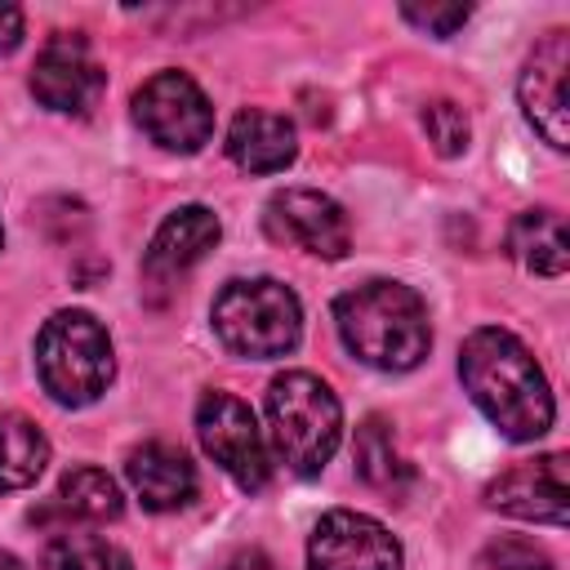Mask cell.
Here are the masks:
<instances>
[{
    "label": "cell",
    "instance_id": "6da1fadb",
    "mask_svg": "<svg viewBox=\"0 0 570 570\" xmlns=\"http://www.w3.org/2000/svg\"><path fill=\"white\" fill-rule=\"evenodd\" d=\"M459 379L476 410L508 436V441H534L552 428V392L530 356V347L499 325H481L463 338L459 352Z\"/></svg>",
    "mask_w": 570,
    "mask_h": 570
},
{
    "label": "cell",
    "instance_id": "7a4b0ae2",
    "mask_svg": "<svg viewBox=\"0 0 570 570\" xmlns=\"http://www.w3.org/2000/svg\"><path fill=\"white\" fill-rule=\"evenodd\" d=\"M334 325L343 347L383 374L414 370L432 347L428 307L401 281H365L356 289H343L334 298Z\"/></svg>",
    "mask_w": 570,
    "mask_h": 570
},
{
    "label": "cell",
    "instance_id": "3957f363",
    "mask_svg": "<svg viewBox=\"0 0 570 570\" xmlns=\"http://www.w3.org/2000/svg\"><path fill=\"white\" fill-rule=\"evenodd\" d=\"M263 405H267V432L276 459L294 476H316L334 459L343 436V405L330 392V383L307 370H289L267 383Z\"/></svg>",
    "mask_w": 570,
    "mask_h": 570
},
{
    "label": "cell",
    "instance_id": "277c9868",
    "mask_svg": "<svg viewBox=\"0 0 570 570\" xmlns=\"http://www.w3.org/2000/svg\"><path fill=\"white\" fill-rule=\"evenodd\" d=\"M36 374L58 405H94L116 374L107 325L80 307L53 312L36 334Z\"/></svg>",
    "mask_w": 570,
    "mask_h": 570
},
{
    "label": "cell",
    "instance_id": "5b68a950",
    "mask_svg": "<svg viewBox=\"0 0 570 570\" xmlns=\"http://www.w3.org/2000/svg\"><path fill=\"white\" fill-rule=\"evenodd\" d=\"M209 321H214L218 343L245 361L285 356L298 347V334H303L298 294L272 276L227 281L209 307Z\"/></svg>",
    "mask_w": 570,
    "mask_h": 570
},
{
    "label": "cell",
    "instance_id": "8992f818",
    "mask_svg": "<svg viewBox=\"0 0 570 570\" xmlns=\"http://www.w3.org/2000/svg\"><path fill=\"white\" fill-rule=\"evenodd\" d=\"M134 120L156 147L178 156L200 151L214 134V107L187 71H156L142 80L134 94Z\"/></svg>",
    "mask_w": 570,
    "mask_h": 570
},
{
    "label": "cell",
    "instance_id": "52a82bcc",
    "mask_svg": "<svg viewBox=\"0 0 570 570\" xmlns=\"http://www.w3.org/2000/svg\"><path fill=\"white\" fill-rule=\"evenodd\" d=\"M196 436L205 454L240 485V490H263L272 481V459L267 441L254 423V410L232 396V392H205L196 405Z\"/></svg>",
    "mask_w": 570,
    "mask_h": 570
},
{
    "label": "cell",
    "instance_id": "ba28073f",
    "mask_svg": "<svg viewBox=\"0 0 570 570\" xmlns=\"http://www.w3.org/2000/svg\"><path fill=\"white\" fill-rule=\"evenodd\" d=\"M107 89V71L94 58L89 40L76 31H58L31 67V94L40 107L62 111V116H94V107L102 102Z\"/></svg>",
    "mask_w": 570,
    "mask_h": 570
},
{
    "label": "cell",
    "instance_id": "9c48e42d",
    "mask_svg": "<svg viewBox=\"0 0 570 570\" xmlns=\"http://www.w3.org/2000/svg\"><path fill=\"white\" fill-rule=\"evenodd\" d=\"M267 236L281 240V245H294L303 254H316V258H343L352 249V223L343 214V205L325 191H312V187H285L267 200Z\"/></svg>",
    "mask_w": 570,
    "mask_h": 570
},
{
    "label": "cell",
    "instance_id": "30bf717a",
    "mask_svg": "<svg viewBox=\"0 0 570 570\" xmlns=\"http://www.w3.org/2000/svg\"><path fill=\"white\" fill-rule=\"evenodd\" d=\"M307 570H401V543L383 521L334 508L307 539Z\"/></svg>",
    "mask_w": 570,
    "mask_h": 570
},
{
    "label": "cell",
    "instance_id": "8fae6325",
    "mask_svg": "<svg viewBox=\"0 0 570 570\" xmlns=\"http://www.w3.org/2000/svg\"><path fill=\"white\" fill-rule=\"evenodd\" d=\"M566 80H570V40H566V31H548L534 45V53L525 58L517 94H521L525 120L557 151L570 147V125H566L570 120V94H566Z\"/></svg>",
    "mask_w": 570,
    "mask_h": 570
},
{
    "label": "cell",
    "instance_id": "7c38bea8",
    "mask_svg": "<svg viewBox=\"0 0 570 570\" xmlns=\"http://www.w3.org/2000/svg\"><path fill=\"white\" fill-rule=\"evenodd\" d=\"M485 503L521 517V521H548V525H566V503H570V485H566V454H543L530 463L508 468L503 476H494L485 485Z\"/></svg>",
    "mask_w": 570,
    "mask_h": 570
},
{
    "label": "cell",
    "instance_id": "4fadbf2b",
    "mask_svg": "<svg viewBox=\"0 0 570 570\" xmlns=\"http://www.w3.org/2000/svg\"><path fill=\"white\" fill-rule=\"evenodd\" d=\"M125 476H129L134 494L142 499V508H151V512H178L196 499L191 459L178 445H165V441H147V445L129 450Z\"/></svg>",
    "mask_w": 570,
    "mask_h": 570
},
{
    "label": "cell",
    "instance_id": "5bb4252c",
    "mask_svg": "<svg viewBox=\"0 0 570 570\" xmlns=\"http://www.w3.org/2000/svg\"><path fill=\"white\" fill-rule=\"evenodd\" d=\"M218 236H223V223H218L214 209H205V205H183V209H174V214L156 227V236H151V245H147V276H156V281L183 276L187 267H196V263L218 245Z\"/></svg>",
    "mask_w": 570,
    "mask_h": 570
},
{
    "label": "cell",
    "instance_id": "9a60e30c",
    "mask_svg": "<svg viewBox=\"0 0 570 570\" xmlns=\"http://www.w3.org/2000/svg\"><path fill=\"white\" fill-rule=\"evenodd\" d=\"M227 156L249 174H276L285 165H294V156H298L294 125L276 111L245 107L227 129Z\"/></svg>",
    "mask_w": 570,
    "mask_h": 570
},
{
    "label": "cell",
    "instance_id": "2e32d148",
    "mask_svg": "<svg viewBox=\"0 0 570 570\" xmlns=\"http://www.w3.org/2000/svg\"><path fill=\"white\" fill-rule=\"evenodd\" d=\"M508 249L525 272L561 276L570 263V240H566L561 214L557 209H521L508 227Z\"/></svg>",
    "mask_w": 570,
    "mask_h": 570
},
{
    "label": "cell",
    "instance_id": "e0dca14e",
    "mask_svg": "<svg viewBox=\"0 0 570 570\" xmlns=\"http://www.w3.org/2000/svg\"><path fill=\"white\" fill-rule=\"evenodd\" d=\"M49 463V441L45 432L13 410H0V494L36 485V476Z\"/></svg>",
    "mask_w": 570,
    "mask_h": 570
},
{
    "label": "cell",
    "instance_id": "ac0fdd59",
    "mask_svg": "<svg viewBox=\"0 0 570 570\" xmlns=\"http://www.w3.org/2000/svg\"><path fill=\"white\" fill-rule=\"evenodd\" d=\"M58 508L76 521H116L125 512V499H120V485L102 472V468H71L62 472L58 481Z\"/></svg>",
    "mask_w": 570,
    "mask_h": 570
},
{
    "label": "cell",
    "instance_id": "d6986e66",
    "mask_svg": "<svg viewBox=\"0 0 570 570\" xmlns=\"http://www.w3.org/2000/svg\"><path fill=\"white\" fill-rule=\"evenodd\" d=\"M356 472L365 485L383 490V494H401L405 481H410V463L401 459L396 441H392V428L383 419H365L361 432H356Z\"/></svg>",
    "mask_w": 570,
    "mask_h": 570
},
{
    "label": "cell",
    "instance_id": "ffe728a7",
    "mask_svg": "<svg viewBox=\"0 0 570 570\" xmlns=\"http://www.w3.org/2000/svg\"><path fill=\"white\" fill-rule=\"evenodd\" d=\"M45 570H134L129 552L85 530H53L45 543Z\"/></svg>",
    "mask_w": 570,
    "mask_h": 570
},
{
    "label": "cell",
    "instance_id": "44dd1931",
    "mask_svg": "<svg viewBox=\"0 0 570 570\" xmlns=\"http://www.w3.org/2000/svg\"><path fill=\"white\" fill-rule=\"evenodd\" d=\"M423 129H428V142L436 147V156H463L468 151V138H472V125L463 116L459 102L450 98H436L423 107Z\"/></svg>",
    "mask_w": 570,
    "mask_h": 570
},
{
    "label": "cell",
    "instance_id": "7402d4cb",
    "mask_svg": "<svg viewBox=\"0 0 570 570\" xmlns=\"http://www.w3.org/2000/svg\"><path fill=\"white\" fill-rule=\"evenodd\" d=\"M481 566H485V570H557L552 557H548L534 539H521V534L490 539L485 552H481Z\"/></svg>",
    "mask_w": 570,
    "mask_h": 570
},
{
    "label": "cell",
    "instance_id": "603a6c76",
    "mask_svg": "<svg viewBox=\"0 0 570 570\" xmlns=\"http://www.w3.org/2000/svg\"><path fill=\"white\" fill-rule=\"evenodd\" d=\"M468 4H401V18L405 22H414V27H423L428 36H454L463 22H468Z\"/></svg>",
    "mask_w": 570,
    "mask_h": 570
},
{
    "label": "cell",
    "instance_id": "cb8c5ba5",
    "mask_svg": "<svg viewBox=\"0 0 570 570\" xmlns=\"http://www.w3.org/2000/svg\"><path fill=\"white\" fill-rule=\"evenodd\" d=\"M18 40H22V9L0 4V53L18 49Z\"/></svg>",
    "mask_w": 570,
    "mask_h": 570
},
{
    "label": "cell",
    "instance_id": "d4e9b609",
    "mask_svg": "<svg viewBox=\"0 0 570 570\" xmlns=\"http://www.w3.org/2000/svg\"><path fill=\"white\" fill-rule=\"evenodd\" d=\"M227 570H276V566H272V557H267V552H258V548H249V552H236Z\"/></svg>",
    "mask_w": 570,
    "mask_h": 570
},
{
    "label": "cell",
    "instance_id": "484cf974",
    "mask_svg": "<svg viewBox=\"0 0 570 570\" xmlns=\"http://www.w3.org/2000/svg\"><path fill=\"white\" fill-rule=\"evenodd\" d=\"M0 570H27V561H18L13 552H4V548H0Z\"/></svg>",
    "mask_w": 570,
    "mask_h": 570
},
{
    "label": "cell",
    "instance_id": "4316f807",
    "mask_svg": "<svg viewBox=\"0 0 570 570\" xmlns=\"http://www.w3.org/2000/svg\"><path fill=\"white\" fill-rule=\"evenodd\" d=\"M0 245H4V227H0Z\"/></svg>",
    "mask_w": 570,
    "mask_h": 570
}]
</instances>
